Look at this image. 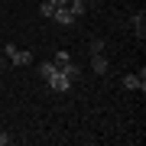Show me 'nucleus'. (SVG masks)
<instances>
[{"mask_svg":"<svg viewBox=\"0 0 146 146\" xmlns=\"http://www.w3.org/2000/svg\"><path fill=\"white\" fill-rule=\"evenodd\" d=\"M46 84H49V88H52L55 94H65V91H72V81H68V75H65V72H58V68H55L52 75H49V78H46Z\"/></svg>","mask_w":146,"mask_h":146,"instance_id":"nucleus-1","label":"nucleus"},{"mask_svg":"<svg viewBox=\"0 0 146 146\" xmlns=\"http://www.w3.org/2000/svg\"><path fill=\"white\" fill-rule=\"evenodd\" d=\"M3 52H7V58H10V65H29V62H33V52H26V49H16L13 42L3 49Z\"/></svg>","mask_w":146,"mask_h":146,"instance_id":"nucleus-2","label":"nucleus"},{"mask_svg":"<svg viewBox=\"0 0 146 146\" xmlns=\"http://www.w3.org/2000/svg\"><path fill=\"white\" fill-rule=\"evenodd\" d=\"M120 84H123L127 91H146V72L140 68V75H123V78H120Z\"/></svg>","mask_w":146,"mask_h":146,"instance_id":"nucleus-3","label":"nucleus"},{"mask_svg":"<svg viewBox=\"0 0 146 146\" xmlns=\"http://www.w3.org/2000/svg\"><path fill=\"white\" fill-rule=\"evenodd\" d=\"M52 20L58 23V26H75V20H78V16H75L72 10H68V7H55V13H52Z\"/></svg>","mask_w":146,"mask_h":146,"instance_id":"nucleus-4","label":"nucleus"},{"mask_svg":"<svg viewBox=\"0 0 146 146\" xmlns=\"http://www.w3.org/2000/svg\"><path fill=\"white\" fill-rule=\"evenodd\" d=\"M133 36L143 42V36H146V13L140 10V13H133Z\"/></svg>","mask_w":146,"mask_h":146,"instance_id":"nucleus-5","label":"nucleus"},{"mask_svg":"<svg viewBox=\"0 0 146 146\" xmlns=\"http://www.w3.org/2000/svg\"><path fill=\"white\" fill-rule=\"evenodd\" d=\"M91 68L98 75H107V55L104 52H98V55H91Z\"/></svg>","mask_w":146,"mask_h":146,"instance_id":"nucleus-6","label":"nucleus"},{"mask_svg":"<svg viewBox=\"0 0 146 146\" xmlns=\"http://www.w3.org/2000/svg\"><path fill=\"white\" fill-rule=\"evenodd\" d=\"M52 62H55V68H58V72H65V68L75 62V58L68 55V52H55V58H52Z\"/></svg>","mask_w":146,"mask_h":146,"instance_id":"nucleus-7","label":"nucleus"},{"mask_svg":"<svg viewBox=\"0 0 146 146\" xmlns=\"http://www.w3.org/2000/svg\"><path fill=\"white\" fill-rule=\"evenodd\" d=\"M65 7H68V10H72L75 16H81L84 10H88V0H68V3H65Z\"/></svg>","mask_w":146,"mask_h":146,"instance_id":"nucleus-8","label":"nucleus"},{"mask_svg":"<svg viewBox=\"0 0 146 146\" xmlns=\"http://www.w3.org/2000/svg\"><path fill=\"white\" fill-rule=\"evenodd\" d=\"M52 72H55V62H39V75L42 78H49Z\"/></svg>","mask_w":146,"mask_h":146,"instance_id":"nucleus-9","label":"nucleus"},{"mask_svg":"<svg viewBox=\"0 0 146 146\" xmlns=\"http://www.w3.org/2000/svg\"><path fill=\"white\" fill-rule=\"evenodd\" d=\"M39 13L46 16V20H52V13H55V7L49 3V0H42V7H39Z\"/></svg>","mask_w":146,"mask_h":146,"instance_id":"nucleus-10","label":"nucleus"},{"mask_svg":"<svg viewBox=\"0 0 146 146\" xmlns=\"http://www.w3.org/2000/svg\"><path fill=\"white\" fill-rule=\"evenodd\" d=\"M98 52H104V39H91V55H98Z\"/></svg>","mask_w":146,"mask_h":146,"instance_id":"nucleus-11","label":"nucleus"},{"mask_svg":"<svg viewBox=\"0 0 146 146\" xmlns=\"http://www.w3.org/2000/svg\"><path fill=\"white\" fill-rule=\"evenodd\" d=\"M10 143V133H0V146H7Z\"/></svg>","mask_w":146,"mask_h":146,"instance_id":"nucleus-12","label":"nucleus"},{"mask_svg":"<svg viewBox=\"0 0 146 146\" xmlns=\"http://www.w3.org/2000/svg\"><path fill=\"white\" fill-rule=\"evenodd\" d=\"M49 3H52V7H65L68 0H49Z\"/></svg>","mask_w":146,"mask_h":146,"instance_id":"nucleus-13","label":"nucleus"},{"mask_svg":"<svg viewBox=\"0 0 146 146\" xmlns=\"http://www.w3.org/2000/svg\"><path fill=\"white\" fill-rule=\"evenodd\" d=\"M0 65H3V58H0Z\"/></svg>","mask_w":146,"mask_h":146,"instance_id":"nucleus-14","label":"nucleus"}]
</instances>
